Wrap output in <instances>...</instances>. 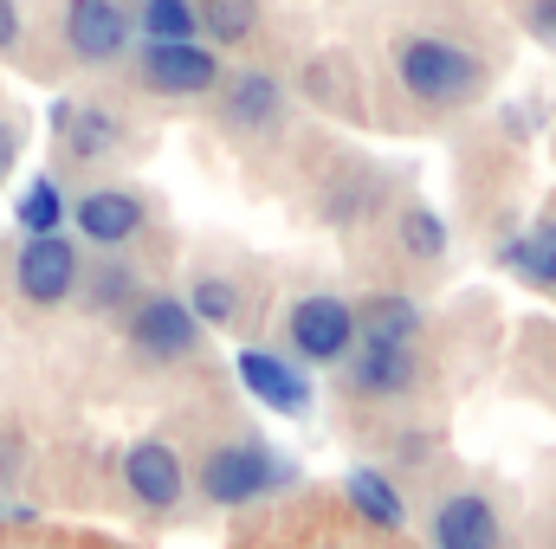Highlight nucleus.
<instances>
[{
    "instance_id": "nucleus-12",
    "label": "nucleus",
    "mask_w": 556,
    "mask_h": 549,
    "mask_svg": "<svg viewBox=\"0 0 556 549\" xmlns=\"http://www.w3.org/2000/svg\"><path fill=\"white\" fill-rule=\"evenodd\" d=\"M498 544H505L498 511L479 491H459L433 511V549H498Z\"/></svg>"
},
{
    "instance_id": "nucleus-9",
    "label": "nucleus",
    "mask_w": 556,
    "mask_h": 549,
    "mask_svg": "<svg viewBox=\"0 0 556 549\" xmlns=\"http://www.w3.org/2000/svg\"><path fill=\"white\" fill-rule=\"evenodd\" d=\"M124 485H130V498H137L142 511H175L181 491H188V465H181L175 446L137 439V446L124 452Z\"/></svg>"
},
{
    "instance_id": "nucleus-6",
    "label": "nucleus",
    "mask_w": 556,
    "mask_h": 549,
    "mask_svg": "<svg viewBox=\"0 0 556 549\" xmlns=\"http://www.w3.org/2000/svg\"><path fill=\"white\" fill-rule=\"evenodd\" d=\"M130 343H137L149 362H188L201 349V323L188 310V297L162 291V297H142L130 310Z\"/></svg>"
},
{
    "instance_id": "nucleus-20",
    "label": "nucleus",
    "mask_w": 556,
    "mask_h": 549,
    "mask_svg": "<svg viewBox=\"0 0 556 549\" xmlns=\"http://www.w3.org/2000/svg\"><path fill=\"white\" fill-rule=\"evenodd\" d=\"M142 33L149 39H194L201 20H194V0H142Z\"/></svg>"
},
{
    "instance_id": "nucleus-15",
    "label": "nucleus",
    "mask_w": 556,
    "mask_h": 549,
    "mask_svg": "<svg viewBox=\"0 0 556 549\" xmlns=\"http://www.w3.org/2000/svg\"><path fill=\"white\" fill-rule=\"evenodd\" d=\"M343 485H350V505H356V511H363L369 524H382V531H402V524H408V505H402V491H395V485H389L382 472L356 465V472H350Z\"/></svg>"
},
{
    "instance_id": "nucleus-8",
    "label": "nucleus",
    "mask_w": 556,
    "mask_h": 549,
    "mask_svg": "<svg viewBox=\"0 0 556 549\" xmlns=\"http://www.w3.org/2000/svg\"><path fill=\"white\" fill-rule=\"evenodd\" d=\"M350 369V388L369 395V401H395L420 382V362H415V343H376V336H356V349L343 356Z\"/></svg>"
},
{
    "instance_id": "nucleus-13",
    "label": "nucleus",
    "mask_w": 556,
    "mask_h": 549,
    "mask_svg": "<svg viewBox=\"0 0 556 549\" xmlns=\"http://www.w3.org/2000/svg\"><path fill=\"white\" fill-rule=\"evenodd\" d=\"M240 382L278 413H311V375H298L291 362H278L273 349H240Z\"/></svg>"
},
{
    "instance_id": "nucleus-21",
    "label": "nucleus",
    "mask_w": 556,
    "mask_h": 549,
    "mask_svg": "<svg viewBox=\"0 0 556 549\" xmlns=\"http://www.w3.org/2000/svg\"><path fill=\"white\" fill-rule=\"evenodd\" d=\"M188 310H194L201 330H207V323H233V317H240V291H233L227 278H201V284L188 291Z\"/></svg>"
},
{
    "instance_id": "nucleus-14",
    "label": "nucleus",
    "mask_w": 556,
    "mask_h": 549,
    "mask_svg": "<svg viewBox=\"0 0 556 549\" xmlns=\"http://www.w3.org/2000/svg\"><path fill=\"white\" fill-rule=\"evenodd\" d=\"M52 117H59V142H65L72 162H98V155H111L124 142V124L111 111H98V104H59Z\"/></svg>"
},
{
    "instance_id": "nucleus-5",
    "label": "nucleus",
    "mask_w": 556,
    "mask_h": 549,
    "mask_svg": "<svg viewBox=\"0 0 556 549\" xmlns=\"http://www.w3.org/2000/svg\"><path fill=\"white\" fill-rule=\"evenodd\" d=\"M142 85L162 98H201L220 85V59L201 39H149L142 46Z\"/></svg>"
},
{
    "instance_id": "nucleus-17",
    "label": "nucleus",
    "mask_w": 556,
    "mask_h": 549,
    "mask_svg": "<svg viewBox=\"0 0 556 549\" xmlns=\"http://www.w3.org/2000/svg\"><path fill=\"white\" fill-rule=\"evenodd\" d=\"M505 266L518 278H531V284H544V291H556V220L531 227L525 240H511L505 246Z\"/></svg>"
},
{
    "instance_id": "nucleus-26",
    "label": "nucleus",
    "mask_w": 556,
    "mask_h": 549,
    "mask_svg": "<svg viewBox=\"0 0 556 549\" xmlns=\"http://www.w3.org/2000/svg\"><path fill=\"white\" fill-rule=\"evenodd\" d=\"M13 472H20V439H13V433H0V485H7Z\"/></svg>"
},
{
    "instance_id": "nucleus-3",
    "label": "nucleus",
    "mask_w": 556,
    "mask_h": 549,
    "mask_svg": "<svg viewBox=\"0 0 556 549\" xmlns=\"http://www.w3.org/2000/svg\"><path fill=\"white\" fill-rule=\"evenodd\" d=\"M285 330H291V349L304 362H317V369H330V362H343L356 349V310L343 297H330V291L298 297L291 317H285Z\"/></svg>"
},
{
    "instance_id": "nucleus-24",
    "label": "nucleus",
    "mask_w": 556,
    "mask_h": 549,
    "mask_svg": "<svg viewBox=\"0 0 556 549\" xmlns=\"http://www.w3.org/2000/svg\"><path fill=\"white\" fill-rule=\"evenodd\" d=\"M525 20H531V33H538L544 46H556V0H531V13H525Z\"/></svg>"
},
{
    "instance_id": "nucleus-16",
    "label": "nucleus",
    "mask_w": 556,
    "mask_h": 549,
    "mask_svg": "<svg viewBox=\"0 0 556 549\" xmlns=\"http://www.w3.org/2000/svg\"><path fill=\"white\" fill-rule=\"evenodd\" d=\"M194 20L214 46H247L260 33V0H194Z\"/></svg>"
},
{
    "instance_id": "nucleus-19",
    "label": "nucleus",
    "mask_w": 556,
    "mask_h": 549,
    "mask_svg": "<svg viewBox=\"0 0 556 549\" xmlns=\"http://www.w3.org/2000/svg\"><path fill=\"white\" fill-rule=\"evenodd\" d=\"M420 310L408 297H376L369 317H356V336H376V343H415Z\"/></svg>"
},
{
    "instance_id": "nucleus-7",
    "label": "nucleus",
    "mask_w": 556,
    "mask_h": 549,
    "mask_svg": "<svg viewBox=\"0 0 556 549\" xmlns=\"http://www.w3.org/2000/svg\"><path fill=\"white\" fill-rule=\"evenodd\" d=\"M137 33V13L124 0H65V46L85 59V65H111L124 59Z\"/></svg>"
},
{
    "instance_id": "nucleus-23",
    "label": "nucleus",
    "mask_w": 556,
    "mask_h": 549,
    "mask_svg": "<svg viewBox=\"0 0 556 549\" xmlns=\"http://www.w3.org/2000/svg\"><path fill=\"white\" fill-rule=\"evenodd\" d=\"M130 291H137V266H98V291H91V297H98L104 310H111L117 297H130Z\"/></svg>"
},
{
    "instance_id": "nucleus-4",
    "label": "nucleus",
    "mask_w": 556,
    "mask_h": 549,
    "mask_svg": "<svg viewBox=\"0 0 556 549\" xmlns=\"http://www.w3.org/2000/svg\"><path fill=\"white\" fill-rule=\"evenodd\" d=\"M13 284H20L26 304H65V297L85 284V253H78L65 233H39V240L20 246Z\"/></svg>"
},
{
    "instance_id": "nucleus-10",
    "label": "nucleus",
    "mask_w": 556,
    "mask_h": 549,
    "mask_svg": "<svg viewBox=\"0 0 556 549\" xmlns=\"http://www.w3.org/2000/svg\"><path fill=\"white\" fill-rule=\"evenodd\" d=\"M65 220H78V240H91V246H130L142 227H149V207H142V194L130 188H91Z\"/></svg>"
},
{
    "instance_id": "nucleus-25",
    "label": "nucleus",
    "mask_w": 556,
    "mask_h": 549,
    "mask_svg": "<svg viewBox=\"0 0 556 549\" xmlns=\"http://www.w3.org/2000/svg\"><path fill=\"white\" fill-rule=\"evenodd\" d=\"M20 46V0H0V52Z\"/></svg>"
},
{
    "instance_id": "nucleus-11",
    "label": "nucleus",
    "mask_w": 556,
    "mask_h": 549,
    "mask_svg": "<svg viewBox=\"0 0 556 549\" xmlns=\"http://www.w3.org/2000/svg\"><path fill=\"white\" fill-rule=\"evenodd\" d=\"M220 117L240 137H266V130H278V117H285V85H278L273 72H233L227 78V98H220Z\"/></svg>"
},
{
    "instance_id": "nucleus-27",
    "label": "nucleus",
    "mask_w": 556,
    "mask_h": 549,
    "mask_svg": "<svg viewBox=\"0 0 556 549\" xmlns=\"http://www.w3.org/2000/svg\"><path fill=\"white\" fill-rule=\"evenodd\" d=\"M13 155H20V130H13V124L0 117V175L13 168Z\"/></svg>"
},
{
    "instance_id": "nucleus-2",
    "label": "nucleus",
    "mask_w": 556,
    "mask_h": 549,
    "mask_svg": "<svg viewBox=\"0 0 556 549\" xmlns=\"http://www.w3.org/2000/svg\"><path fill=\"white\" fill-rule=\"evenodd\" d=\"M291 478V465L273 459L266 446H253V439H227V446H214L207 452V465H201V491L214 498V505H253V498H266Z\"/></svg>"
},
{
    "instance_id": "nucleus-22",
    "label": "nucleus",
    "mask_w": 556,
    "mask_h": 549,
    "mask_svg": "<svg viewBox=\"0 0 556 549\" xmlns=\"http://www.w3.org/2000/svg\"><path fill=\"white\" fill-rule=\"evenodd\" d=\"M402 246H408L415 259H440V253H446V227H440V214L408 207V214H402Z\"/></svg>"
},
{
    "instance_id": "nucleus-1",
    "label": "nucleus",
    "mask_w": 556,
    "mask_h": 549,
    "mask_svg": "<svg viewBox=\"0 0 556 549\" xmlns=\"http://www.w3.org/2000/svg\"><path fill=\"white\" fill-rule=\"evenodd\" d=\"M395 72H402V85H408V98L415 104H433V111H446V104H466L479 85H485V65L466 52V46H453V39H408L402 52H395Z\"/></svg>"
},
{
    "instance_id": "nucleus-18",
    "label": "nucleus",
    "mask_w": 556,
    "mask_h": 549,
    "mask_svg": "<svg viewBox=\"0 0 556 549\" xmlns=\"http://www.w3.org/2000/svg\"><path fill=\"white\" fill-rule=\"evenodd\" d=\"M13 220H20V233H26V240H39V233H59V227H65V194H59V181H52V175H39V181L20 194Z\"/></svg>"
}]
</instances>
